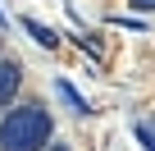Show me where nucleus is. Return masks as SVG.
I'll use <instances>...</instances> for the list:
<instances>
[{
	"label": "nucleus",
	"instance_id": "f257e3e1",
	"mask_svg": "<svg viewBox=\"0 0 155 151\" xmlns=\"http://www.w3.org/2000/svg\"><path fill=\"white\" fill-rule=\"evenodd\" d=\"M50 110L46 105H18L0 119V151H41L50 142Z\"/></svg>",
	"mask_w": 155,
	"mask_h": 151
},
{
	"label": "nucleus",
	"instance_id": "f03ea898",
	"mask_svg": "<svg viewBox=\"0 0 155 151\" xmlns=\"http://www.w3.org/2000/svg\"><path fill=\"white\" fill-rule=\"evenodd\" d=\"M18 87H23V64L18 60H0V110H9Z\"/></svg>",
	"mask_w": 155,
	"mask_h": 151
},
{
	"label": "nucleus",
	"instance_id": "7ed1b4c3",
	"mask_svg": "<svg viewBox=\"0 0 155 151\" xmlns=\"http://www.w3.org/2000/svg\"><path fill=\"white\" fill-rule=\"evenodd\" d=\"M23 28H28V37H32L37 46H46V50H55V46H59V37H55L46 23H37V19H23Z\"/></svg>",
	"mask_w": 155,
	"mask_h": 151
},
{
	"label": "nucleus",
	"instance_id": "20e7f679",
	"mask_svg": "<svg viewBox=\"0 0 155 151\" xmlns=\"http://www.w3.org/2000/svg\"><path fill=\"white\" fill-rule=\"evenodd\" d=\"M55 92H59V96H64V101L73 105V115H91V110H87V101L73 92V83H68V78H59V83H55Z\"/></svg>",
	"mask_w": 155,
	"mask_h": 151
},
{
	"label": "nucleus",
	"instance_id": "39448f33",
	"mask_svg": "<svg viewBox=\"0 0 155 151\" xmlns=\"http://www.w3.org/2000/svg\"><path fill=\"white\" fill-rule=\"evenodd\" d=\"M137 142H141V146H146V151H155V133H150V128H146V124H137Z\"/></svg>",
	"mask_w": 155,
	"mask_h": 151
},
{
	"label": "nucleus",
	"instance_id": "423d86ee",
	"mask_svg": "<svg viewBox=\"0 0 155 151\" xmlns=\"http://www.w3.org/2000/svg\"><path fill=\"white\" fill-rule=\"evenodd\" d=\"M132 9H137V14H150V9H155V0H132Z\"/></svg>",
	"mask_w": 155,
	"mask_h": 151
},
{
	"label": "nucleus",
	"instance_id": "0eeeda50",
	"mask_svg": "<svg viewBox=\"0 0 155 151\" xmlns=\"http://www.w3.org/2000/svg\"><path fill=\"white\" fill-rule=\"evenodd\" d=\"M46 146H50V151H68V146H64V142H46Z\"/></svg>",
	"mask_w": 155,
	"mask_h": 151
},
{
	"label": "nucleus",
	"instance_id": "6e6552de",
	"mask_svg": "<svg viewBox=\"0 0 155 151\" xmlns=\"http://www.w3.org/2000/svg\"><path fill=\"white\" fill-rule=\"evenodd\" d=\"M5 23H9V19H5V9H0V28H5Z\"/></svg>",
	"mask_w": 155,
	"mask_h": 151
}]
</instances>
